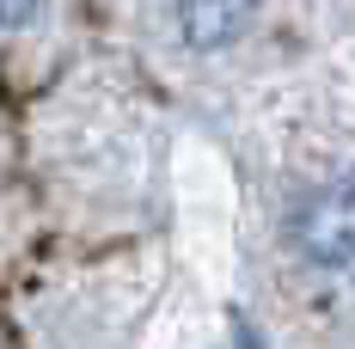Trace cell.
I'll list each match as a JSON object with an SVG mask.
<instances>
[{
	"label": "cell",
	"mask_w": 355,
	"mask_h": 349,
	"mask_svg": "<svg viewBox=\"0 0 355 349\" xmlns=\"http://www.w3.org/2000/svg\"><path fill=\"white\" fill-rule=\"evenodd\" d=\"M294 245L313 270H349L355 264V172L324 178L294 209Z\"/></svg>",
	"instance_id": "obj_1"
},
{
	"label": "cell",
	"mask_w": 355,
	"mask_h": 349,
	"mask_svg": "<svg viewBox=\"0 0 355 349\" xmlns=\"http://www.w3.org/2000/svg\"><path fill=\"white\" fill-rule=\"evenodd\" d=\"M257 0H178V31L190 49H227L239 43Z\"/></svg>",
	"instance_id": "obj_2"
},
{
	"label": "cell",
	"mask_w": 355,
	"mask_h": 349,
	"mask_svg": "<svg viewBox=\"0 0 355 349\" xmlns=\"http://www.w3.org/2000/svg\"><path fill=\"white\" fill-rule=\"evenodd\" d=\"M37 0H0V31H19V25H31Z\"/></svg>",
	"instance_id": "obj_3"
}]
</instances>
